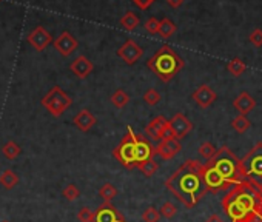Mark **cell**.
I'll return each mask as SVG.
<instances>
[{
    "mask_svg": "<svg viewBox=\"0 0 262 222\" xmlns=\"http://www.w3.org/2000/svg\"><path fill=\"white\" fill-rule=\"evenodd\" d=\"M222 208L232 222H256L262 219V188L242 179L224 196Z\"/></svg>",
    "mask_w": 262,
    "mask_h": 222,
    "instance_id": "obj_1",
    "label": "cell"
},
{
    "mask_svg": "<svg viewBox=\"0 0 262 222\" xmlns=\"http://www.w3.org/2000/svg\"><path fill=\"white\" fill-rule=\"evenodd\" d=\"M165 187L187 208H193L208 192L204 181V164L188 159L167 179Z\"/></svg>",
    "mask_w": 262,
    "mask_h": 222,
    "instance_id": "obj_2",
    "label": "cell"
},
{
    "mask_svg": "<svg viewBox=\"0 0 262 222\" xmlns=\"http://www.w3.org/2000/svg\"><path fill=\"white\" fill-rule=\"evenodd\" d=\"M242 179L240 159L228 147L219 148L216 154L204 165V181L207 190L212 193L230 190Z\"/></svg>",
    "mask_w": 262,
    "mask_h": 222,
    "instance_id": "obj_3",
    "label": "cell"
},
{
    "mask_svg": "<svg viewBox=\"0 0 262 222\" xmlns=\"http://www.w3.org/2000/svg\"><path fill=\"white\" fill-rule=\"evenodd\" d=\"M184 60L170 45H162L154 56L146 62L148 67L162 82H170L184 68Z\"/></svg>",
    "mask_w": 262,
    "mask_h": 222,
    "instance_id": "obj_4",
    "label": "cell"
},
{
    "mask_svg": "<svg viewBox=\"0 0 262 222\" xmlns=\"http://www.w3.org/2000/svg\"><path fill=\"white\" fill-rule=\"evenodd\" d=\"M242 177L262 188V142H258L240 161Z\"/></svg>",
    "mask_w": 262,
    "mask_h": 222,
    "instance_id": "obj_5",
    "label": "cell"
},
{
    "mask_svg": "<svg viewBox=\"0 0 262 222\" xmlns=\"http://www.w3.org/2000/svg\"><path fill=\"white\" fill-rule=\"evenodd\" d=\"M131 126L127 128V133L122 137L120 144L113 150V156L119 161L120 165H123L127 170H133L138 165L136 161V137Z\"/></svg>",
    "mask_w": 262,
    "mask_h": 222,
    "instance_id": "obj_6",
    "label": "cell"
},
{
    "mask_svg": "<svg viewBox=\"0 0 262 222\" xmlns=\"http://www.w3.org/2000/svg\"><path fill=\"white\" fill-rule=\"evenodd\" d=\"M42 105L51 116L60 118L72 105V99L60 87H52L42 99Z\"/></svg>",
    "mask_w": 262,
    "mask_h": 222,
    "instance_id": "obj_7",
    "label": "cell"
},
{
    "mask_svg": "<svg viewBox=\"0 0 262 222\" xmlns=\"http://www.w3.org/2000/svg\"><path fill=\"white\" fill-rule=\"evenodd\" d=\"M118 56L127 63V65H134L136 62L141 60L143 56V49L138 45L133 39H128L125 44L118 49Z\"/></svg>",
    "mask_w": 262,
    "mask_h": 222,
    "instance_id": "obj_8",
    "label": "cell"
},
{
    "mask_svg": "<svg viewBox=\"0 0 262 222\" xmlns=\"http://www.w3.org/2000/svg\"><path fill=\"white\" fill-rule=\"evenodd\" d=\"M93 222H127L120 211L111 202H103L99 208L94 211Z\"/></svg>",
    "mask_w": 262,
    "mask_h": 222,
    "instance_id": "obj_9",
    "label": "cell"
},
{
    "mask_svg": "<svg viewBox=\"0 0 262 222\" xmlns=\"http://www.w3.org/2000/svg\"><path fill=\"white\" fill-rule=\"evenodd\" d=\"M168 126L173 133V137L177 141H181L182 137H185L193 130L191 121L187 119V116H184L182 113H176L171 118V121H168Z\"/></svg>",
    "mask_w": 262,
    "mask_h": 222,
    "instance_id": "obj_10",
    "label": "cell"
},
{
    "mask_svg": "<svg viewBox=\"0 0 262 222\" xmlns=\"http://www.w3.org/2000/svg\"><path fill=\"white\" fill-rule=\"evenodd\" d=\"M52 45H54L56 51L59 52L60 56L68 57V56H71L72 52L77 49L79 42H77V39L72 36L71 33H68V31H64V33H62L57 39H54Z\"/></svg>",
    "mask_w": 262,
    "mask_h": 222,
    "instance_id": "obj_11",
    "label": "cell"
},
{
    "mask_svg": "<svg viewBox=\"0 0 262 222\" xmlns=\"http://www.w3.org/2000/svg\"><path fill=\"white\" fill-rule=\"evenodd\" d=\"M154 150H156V154H159L162 159L170 161V159H173L176 154L181 153L182 145H181V142L177 141V139L171 137V139H162V141H159V144L154 147Z\"/></svg>",
    "mask_w": 262,
    "mask_h": 222,
    "instance_id": "obj_12",
    "label": "cell"
},
{
    "mask_svg": "<svg viewBox=\"0 0 262 222\" xmlns=\"http://www.w3.org/2000/svg\"><path fill=\"white\" fill-rule=\"evenodd\" d=\"M136 137V161H146L153 159L156 156L154 145L148 141V137L145 134H134Z\"/></svg>",
    "mask_w": 262,
    "mask_h": 222,
    "instance_id": "obj_13",
    "label": "cell"
},
{
    "mask_svg": "<svg viewBox=\"0 0 262 222\" xmlns=\"http://www.w3.org/2000/svg\"><path fill=\"white\" fill-rule=\"evenodd\" d=\"M168 130V121L164 116H156V118L145 126V136L153 141H162L165 131Z\"/></svg>",
    "mask_w": 262,
    "mask_h": 222,
    "instance_id": "obj_14",
    "label": "cell"
},
{
    "mask_svg": "<svg viewBox=\"0 0 262 222\" xmlns=\"http://www.w3.org/2000/svg\"><path fill=\"white\" fill-rule=\"evenodd\" d=\"M28 42L36 51H44L51 44V34L44 26H36L31 33L28 34Z\"/></svg>",
    "mask_w": 262,
    "mask_h": 222,
    "instance_id": "obj_15",
    "label": "cell"
},
{
    "mask_svg": "<svg viewBox=\"0 0 262 222\" xmlns=\"http://www.w3.org/2000/svg\"><path fill=\"white\" fill-rule=\"evenodd\" d=\"M70 70L72 74H76V77L87 79L94 70V63L87 56H79V57H76V60L71 62Z\"/></svg>",
    "mask_w": 262,
    "mask_h": 222,
    "instance_id": "obj_16",
    "label": "cell"
},
{
    "mask_svg": "<svg viewBox=\"0 0 262 222\" xmlns=\"http://www.w3.org/2000/svg\"><path fill=\"white\" fill-rule=\"evenodd\" d=\"M193 100L201 108H208L216 100V93L210 88L208 85H201L193 93Z\"/></svg>",
    "mask_w": 262,
    "mask_h": 222,
    "instance_id": "obj_17",
    "label": "cell"
},
{
    "mask_svg": "<svg viewBox=\"0 0 262 222\" xmlns=\"http://www.w3.org/2000/svg\"><path fill=\"white\" fill-rule=\"evenodd\" d=\"M72 122H74V125L77 126V128L83 133H87L90 131L94 125H96L97 119H96V116H94L91 111L88 110H80L74 118H72Z\"/></svg>",
    "mask_w": 262,
    "mask_h": 222,
    "instance_id": "obj_18",
    "label": "cell"
},
{
    "mask_svg": "<svg viewBox=\"0 0 262 222\" xmlns=\"http://www.w3.org/2000/svg\"><path fill=\"white\" fill-rule=\"evenodd\" d=\"M233 105H235V108L239 111V114L247 116L251 110H253V108L256 107V102H255V99L251 98L248 93L244 91V93H240L239 96L235 99Z\"/></svg>",
    "mask_w": 262,
    "mask_h": 222,
    "instance_id": "obj_19",
    "label": "cell"
},
{
    "mask_svg": "<svg viewBox=\"0 0 262 222\" xmlns=\"http://www.w3.org/2000/svg\"><path fill=\"white\" fill-rule=\"evenodd\" d=\"M20 181V177L17 173H14L11 168H6L5 172H2L0 174V185H2L5 190H13Z\"/></svg>",
    "mask_w": 262,
    "mask_h": 222,
    "instance_id": "obj_20",
    "label": "cell"
},
{
    "mask_svg": "<svg viewBox=\"0 0 262 222\" xmlns=\"http://www.w3.org/2000/svg\"><path fill=\"white\" fill-rule=\"evenodd\" d=\"M110 100H111V103L114 105V107L119 108V110H122V108L127 107L131 99H130V94H128V93H125L122 88H119V90H116V91L111 94Z\"/></svg>",
    "mask_w": 262,
    "mask_h": 222,
    "instance_id": "obj_21",
    "label": "cell"
},
{
    "mask_svg": "<svg viewBox=\"0 0 262 222\" xmlns=\"http://www.w3.org/2000/svg\"><path fill=\"white\" fill-rule=\"evenodd\" d=\"M174 33H176V25L168 17L162 19L159 24V31H157V34H159L162 39H170Z\"/></svg>",
    "mask_w": 262,
    "mask_h": 222,
    "instance_id": "obj_22",
    "label": "cell"
},
{
    "mask_svg": "<svg viewBox=\"0 0 262 222\" xmlns=\"http://www.w3.org/2000/svg\"><path fill=\"white\" fill-rule=\"evenodd\" d=\"M2 153L3 156L6 157V159H16V157L20 156V153H22V148H20L19 144H16L14 141H8L3 147H2Z\"/></svg>",
    "mask_w": 262,
    "mask_h": 222,
    "instance_id": "obj_23",
    "label": "cell"
},
{
    "mask_svg": "<svg viewBox=\"0 0 262 222\" xmlns=\"http://www.w3.org/2000/svg\"><path fill=\"white\" fill-rule=\"evenodd\" d=\"M139 24H141V20L134 13H127L123 17H120V26L125 31H134L139 26Z\"/></svg>",
    "mask_w": 262,
    "mask_h": 222,
    "instance_id": "obj_24",
    "label": "cell"
},
{
    "mask_svg": "<svg viewBox=\"0 0 262 222\" xmlns=\"http://www.w3.org/2000/svg\"><path fill=\"white\" fill-rule=\"evenodd\" d=\"M136 167H138L146 177H151L154 173H157V170H159V165H157V162L154 159L141 161V162H138V165H136Z\"/></svg>",
    "mask_w": 262,
    "mask_h": 222,
    "instance_id": "obj_25",
    "label": "cell"
},
{
    "mask_svg": "<svg viewBox=\"0 0 262 222\" xmlns=\"http://www.w3.org/2000/svg\"><path fill=\"white\" fill-rule=\"evenodd\" d=\"M118 188L113 184H105L102 185V188L99 190V196L105 200V202H111V200L118 196Z\"/></svg>",
    "mask_w": 262,
    "mask_h": 222,
    "instance_id": "obj_26",
    "label": "cell"
},
{
    "mask_svg": "<svg viewBox=\"0 0 262 222\" xmlns=\"http://www.w3.org/2000/svg\"><path fill=\"white\" fill-rule=\"evenodd\" d=\"M250 125H251L250 121L247 119V116H244V114H239L238 118H235L233 122H232V126L238 133H245L250 128Z\"/></svg>",
    "mask_w": 262,
    "mask_h": 222,
    "instance_id": "obj_27",
    "label": "cell"
},
{
    "mask_svg": "<svg viewBox=\"0 0 262 222\" xmlns=\"http://www.w3.org/2000/svg\"><path fill=\"white\" fill-rule=\"evenodd\" d=\"M227 68H228V71H230V74H233L235 77H238V76H240L244 71H245V63L240 60V59H233V60H230V63L227 65Z\"/></svg>",
    "mask_w": 262,
    "mask_h": 222,
    "instance_id": "obj_28",
    "label": "cell"
},
{
    "mask_svg": "<svg viewBox=\"0 0 262 222\" xmlns=\"http://www.w3.org/2000/svg\"><path fill=\"white\" fill-rule=\"evenodd\" d=\"M217 148L212 144V142H204L201 147H199V154H201L205 161H210L212 157L216 154Z\"/></svg>",
    "mask_w": 262,
    "mask_h": 222,
    "instance_id": "obj_29",
    "label": "cell"
},
{
    "mask_svg": "<svg viewBox=\"0 0 262 222\" xmlns=\"http://www.w3.org/2000/svg\"><path fill=\"white\" fill-rule=\"evenodd\" d=\"M161 94L159 91H156L154 88H150V90H146L145 94H143V102L146 105H150V107H154V105H157L161 102Z\"/></svg>",
    "mask_w": 262,
    "mask_h": 222,
    "instance_id": "obj_30",
    "label": "cell"
},
{
    "mask_svg": "<svg viewBox=\"0 0 262 222\" xmlns=\"http://www.w3.org/2000/svg\"><path fill=\"white\" fill-rule=\"evenodd\" d=\"M159 215L164 216L165 219H173L177 215V208L173 202L168 200V202H164L162 207L159 208Z\"/></svg>",
    "mask_w": 262,
    "mask_h": 222,
    "instance_id": "obj_31",
    "label": "cell"
},
{
    "mask_svg": "<svg viewBox=\"0 0 262 222\" xmlns=\"http://www.w3.org/2000/svg\"><path fill=\"white\" fill-rule=\"evenodd\" d=\"M62 195H64V197L67 200H70V202H72V200H76L79 196H80V190L74 185V184H70L64 188V192H62Z\"/></svg>",
    "mask_w": 262,
    "mask_h": 222,
    "instance_id": "obj_32",
    "label": "cell"
},
{
    "mask_svg": "<svg viewBox=\"0 0 262 222\" xmlns=\"http://www.w3.org/2000/svg\"><path fill=\"white\" fill-rule=\"evenodd\" d=\"M159 219H161L159 210L154 208V207H148L142 213V221L143 222H159Z\"/></svg>",
    "mask_w": 262,
    "mask_h": 222,
    "instance_id": "obj_33",
    "label": "cell"
},
{
    "mask_svg": "<svg viewBox=\"0 0 262 222\" xmlns=\"http://www.w3.org/2000/svg\"><path fill=\"white\" fill-rule=\"evenodd\" d=\"M77 219H79V222H93L94 221V211L90 210L88 207H83V208L79 210Z\"/></svg>",
    "mask_w": 262,
    "mask_h": 222,
    "instance_id": "obj_34",
    "label": "cell"
},
{
    "mask_svg": "<svg viewBox=\"0 0 262 222\" xmlns=\"http://www.w3.org/2000/svg\"><path fill=\"white\" fill-rule=\"evenodd\" d=\"M159 24H161V20H157L156 17H150L145 22V29L148 31L150 34H157V31H159Z\"/></svg>",
    "mask_w": 262,
    "mask_h": 222,
    "instance_id": "obj_35",
    "label": "cell"
},
{
    "mask_svg": "<svg viewBox=\"0 0 262 222\" xmlns=\"http://www.w3.org/2000/svg\"><path fill=\"white\" fill-rule=\"evenodd\" d=\"M250 42L255 47H261L262 45V31L261 29H255L253 33L250 34Z\"/></svg>",
    "mask_w": 262,
    "mask_h": 222,
    "instance_id": "obj_36",
    "label": "cell"
},
{
    "mask_svg": "<svg viewBox=\"0 0 262 222\" xmlns=\"http://www.w3.org/2000/svg\"><path fill=\"white\" fill-rule=\"evenodd\" d=\"M153 2H154V0H133V3L138 5L141 9H146Z\"/></svg>",
    "mask_w": 262,
    "mask_h": 222,
    "instance_id": "obj_37",
    "label": "cell"
},
{
    "mask_svg": "<svg viewBox=\"0 0 262 222\" xmlns=\"http://www.w3.org/2000/svg\"><path fill=\"white\" fill-rule=\"evenodd\" d=\"M167 3H168L171 8H179L184 3V0H167Z\"/></svg>",
    "mask_w": 262,
    "mask_h": 222,
    "instance_id": "obj_38",
    "label": "cell"
},
{
    "mask_svg": "<svg viewBox=\"0 0 262 222\" xmlns=\"http://www.w3.org/2000/svg\"><path fill=\"white\" fill-rule=\"evenodd\" d=\"M205 222H224V219L219 216V215H212Z\"/></svg>",
    "mask_w": 262,
    "mask_h": 222,
    "instance_id": "obj_39",
    "label": "cell"
},
{
    "mask_svg": "<svg viewBox=\"0 0 262 222\" xmlns=\"http://www.w3.org/2000/svg\"><path fill=\"white\" fill-rule=\"evenodd\" d=\"M256 222H262V219H259V221H256Z\"/></svg>",
    "mask_w": 262,
    "mask_h": 222,
    "instance_id": "obj_40",
    "label": "cell"
},
{
    "mask_svg": "<svg viewBox=\"0 0 262 222\" xmlns=\"http://www.w3.org/2000/svg\"><path fill=\"white\" fill-rule=\"evenodd\" d=\"M2 222H9V221H2Z\"/></svg>",
    "mask_w": 262,
    "mask_h": 222,
    "instance_id": "obj_41",
    "label": "cell"
},
{
    "mask_svg": "<svg viewBox=\"0 0 262 222\" xmlns=\"http://www.w3.org/2000/svg\"><path fill=\"white\" fill-rule=\"evenodd\" d=\"M0 2H2V0H0Z\"/></svg>",
    "mask_w": 262,
    "mask_h": 222,
    "instance_id": "obj_42",
    "label": "cell"
}]
</instances>
